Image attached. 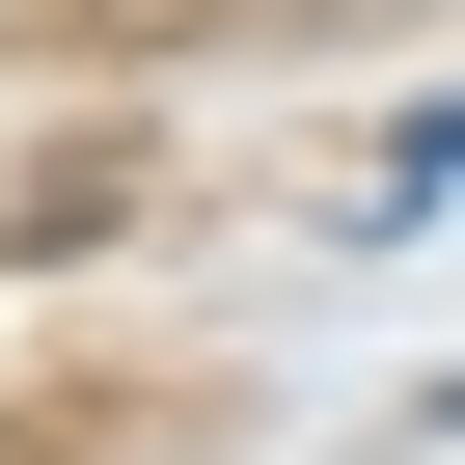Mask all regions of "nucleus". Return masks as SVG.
Listing matches in <instances>:
<instances>
[{"label": "nucleus", "instance_id": "1", "mask_svg": "<svg viewBox=\"0 0 465 465\" xmlns=\"http://www.w3.org/2000/svg\"><path fill=\"white\" fill-rule=\"evenodd\" d=\"M438 192H465V110H411V137L356 164V219H438Z\"/></svg>", "mask_w": 465, "mask_h": 465}]
</instances>
